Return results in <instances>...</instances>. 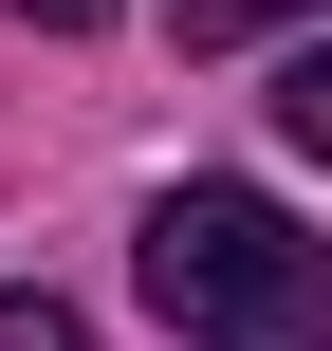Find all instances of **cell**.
Wrapping results in <instances>:
<instances>
[{
    "mask_svg": "<svg viewBox=\"0 0 332 351\" xmlns=\"http://www.w3.org/2000/svg\"><path fill=\"white\" fill-rule=\"evenodd\" d=\"M0 19H37V37H92V19H111V0H0Z\"/></svg>",
    "mask_w": 332,
    "mask_h": 351,
    "instance_id": "cell-5",
    "label": "cell"
},
{
    "mask_svg": "<svg viewBox=\"0 0 332 351\" xmlns=\"http://www.w3.org/2000/svg\"><path fill=\"white\" fill-rule=\"evenodd\" d=\"M129 259L185 351H332V241H296L259 185H166Z\"/></svg>",
    "mask_w": 332,
    "mask_h": 351,
    "instance_id": "cell-1",
    "label": "cell"
},
{
    "mask_svg": "<svg viewBox=\"0 0 332 351\" xmlns=\"http://www.w3.org/2000/svg\"><path fill=\"white\" fill-rule=\"evenodd\" d=\"M277 19H332V0H185V56H240V37H277Z\"/></svg>",
    "mask_w": 332,
    "mask_h": 351,
    "instance_id": "cell-2",
    "label": "cell"
},
{
    "mask_svg": "<svg viewBox=\"0 0 332 351\" xmlns=\"http://www.w3.org/2000/svg\"><path fill=\"white\" fill-rule=\"evenodd\" d=\"M277 130H296V148H332V37L296 56V93H277Z\"/></svg>",
    "mask_w": 332,
    "mask_h": 351,
    "instance_id": "cell-3",
    "label": "cell"
},
{
    "mask_svg": "<svg viewBox=\"0 0 332 351\" xmlns=\"http://www.w3.org/2000/svg\"><path fill=\"white\" fill-rule=\"evenodd\" d=\"M0 351H92V333H74L55 296H0Z\"/></svg>",
    "mask_w": 332,
    "mask_h": 351,
    "instance_id": "cell-4",
    "label": "cell"
}]
</instances>
